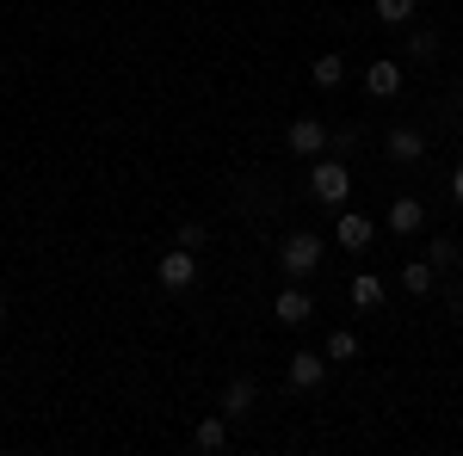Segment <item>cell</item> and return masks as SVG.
I'll return each mask as SVG.
<instances>
[{
    "label": "cell",
    "mask_w": 463,
    "mask_h": 456,
    "mask_svg": "<svg viewBox=\"0 0 463 456\" xmlns=\"http://www.w3.org/2000/svg\"><path fill=\"white\" fill-rule=\"evenodd\" d=\"M321 253H327V241H321L316 228H297V235H285V247H279V272H285L290 284H303V278H316V265H321Z\"/></svg>",
    "instance_id": "1"
},
{
    "label": "cell",
    "mask_w": 463,
    "mask_h": 456,
    "mask_svg": "<svg viewBox=\"0 0 463 456\" xmlns=\"http://www.w3.org/2000/svg\"><path fill=\"white\" fill-rule=\"evenodd\" d=\"M309 191H316V204H327V210H340V204L353 198V173H346V161H321V154H316V173H309Z\"/></svg>",
    "instance_id": "2"
},
{
    "label": "cell",
    "mask_w": 463,
    "mask_h": 456,
    "mask_svg": "<svg viewBox=\"0 0 463 456\" xmlns=\"http://www.w3.org/2000/svg\"><path fill=\"white\" fill-rule=\"evenodd\" d=\"M155 278H161V290H192V278H198V253H192V247H174V253H161Z\"/></svg>",
    "instance_id": "3"
},
{
    "label": "cell",
    "mask_w": 463,
    "mask_h": 456,
    "mask_svg": "<svg viewBox=\"0 0 463 456\" xmlns=\"http://www.w3.org/2000/svg\"><path fill=\"white\" fill-rule=\"evenodd\" d=\"M285 142H290V154H303V161H316L321 148H327V124H321V117H290Z\"/></svg>",
    "instance_id": "4"
},
{
    "label": "cell",
    "mask_w": 463,
    "mask_h": 456,
    "mask_svg": "<svg viewBox=\"0 0 463 456\" xmlns=\"http://www.w3.org/2000/svg\"><path fill=\"white\" fill-rule=\"evenodd\" d=\"M272 315L285 321V327H303V321L316 315V296H309L303 284H290V290H279V296H272Z\"/></svg>",
    "instance_id": "5"
},
{
    "label": "cell",
    "mask_w": 463,
    "mask_h": 456,
    "mask_svg": "<svg viewBox=\"0 0 463 456\" xmlns=\"http://www.w3.org/2000/svg\"><path fill=\"white\" fill-rule=\"evenodd\" d=\"M383 228H390V235H402V241H408V235H420V228H427V210H420V198H395L390 216H383Z\"/></svg>",
    "instance_id": "6"
},
{
    "label": "cell",
    "mask_w": 463,
    "mask_h": 456,
    "mask_svg": "<svg viewBox=\"0 0 463 456\" xmlns=\"http://www.w3.org/2000/svg\"><path fill=\"white\" fill-rule=\"evenodd\" d=\"M334 241L346 247V253H364V247L377 241V222H371V216H340V222H334Z\"/></svg>",
    "instance_id": "7"
},
{
    "label": "cell",
    "mask_w": 463,
    "mask_h": 456,
    "mask_svg": "<svg viewBox=\"0 0 463 456\" xmlns=\"http://www.w3.org/2000/svg\"><path fill=\"white\" fill-rule=\"evenodd\" d=\"M321 377H327V351H297V358H290V370H285V383L290 388H321Z\"/></svg>",
    "instance_id": "8"
},
{
    "label": "cell",
    "mask_w": 463,
    "mask_h": 456,
    "mask_svg": "<svg viewBox=\"0 0 463 456\" xmlns=\"http://www.w3.org/2000/svg\"><path fill=\"white\" fill-rule=\"evenodd\" d=\"M364 93L371 99H395L402 93V62H371L364 69Z\"/></svg>",
    "instance_id": "9"
},
{
    "label": "cell",
    "mask_w": 463,
    "mask_h": 456,
    "mask_svg": "<svg viewBox=\"0 0 463 456\" xmlns=\"http://www.w3.org/2000/svg\"><path fill=\"white\" fill-rule=\"evenodd\" d=\"M253 401H260V388H253V377H235V383L222 388V414H229V420H241V414H253Z\"/></svg>",
    "instance_id": "10"
},
{
    "label": "cell",
    "mask_w": 463,
    "mask_h": 456,
    "mask_svg": "<svg viewBox=\"0 0 463 456\" xmlns=\"http://www.w3.org/2000/svg\"><path fill=\"white\" fill-rule=\"evenodd\" d=\"M420 154H427V136H420V130H408V124H395V130H390V161L408 167V161H420Z\"/></svg>",
    "instance_id": "11"
},
{
    "label": "cell",
    "mask_w": 463,
    "mask_h": 456,
    "mask_svg": "<svg viewBox=\"0 0 463 456\" xmlns=\"http://www.w3.org/2000/svg\"><path fill=\"white\" fill-rule=\"evenodd\" d=\"M346 296H353V309H383V278H377V272H358V278L346 284Z\"/></svg>",
    "instance_id": "12"
},
{
    "label": "cell",
    "mask_w": 463,
    "mask_h": 456,
    "mask_svg": "<svg viewBox=\"0 0 463 456\" xmlns=\"http://www.w3.org/2000/svg\"><path fill=\"white\" fill-rule=\"evenodd\" d=\"M402 290H408V296H427L432 290V259H408V265H402Z\"/></svg>",
    "instance_id": "13"
},
{
    "label": "cell",
    "mask_w": 463,
    "mask_h": 456,
    "mask_svg": "<svg viewBox=\"0 0 463 456\" xmlns=\"http://www.w3.org/2000/svg\"><path fill=\"white\" fill-rule=\"evenodd\" d=\"M222 444H229V414L198 420V451H222Z\"/></svg>",
    "instance_id": "14"
},
{
    "label": "cell",
    "mask_w": 463,
    "mask_h": 456,
    "mask_svg": "<svg viewBox=\"0 0 463 456\" xmlns=\"http://www.w3.org/2000/svg\"><path fill=\"white\" fill-rule=\"evenodd\" d=\"M414 6L420 0H377V19L383 25H414Z\"/></svg>",
    "instance_id": "15"
},
{
    "label": "cell",
    "mask_w": 463,
    "mask_h": 456,
    "mask_svg": "<svg viewBox=\"0 0 463 456\" xmlns=\"http://www.w3.org/2000/svg\"><path fill=\"white\" fill-rule=\"evenodd\" d=\"M346 358H358V333H327V364H346Z\"/></svg>",
    "instance_id": "16"
},
{
    "label": "cell",
    "mask_w": 463,
    "mask_h": 456,
    "mask_svg": "<svg viewBox=\"0 0 463 456\" xmlns=\"http://www.w3.org/2000/svg\"><path fill=\"white\" fill-rule=\"evenodd\" d=\"M439 56V32H408V62H432Z\"/></svg>",
    "instance_id": "17"
},
{
    "label": "cell",
    "mask_w": 463,
    "mask_h": 456,
    "mask_svg": "<svg viewBox=\"0 0 463 456\" xmlns=\"http://www.w3.org/2000/svg\"><path fill=\"white\" fill-rule=\"evenodd\" d=\"M316 87H340V80H346V62H340V56H316Z\"/></svg>",
    "instance_id": "18"
},
{
    "label": "cell",
    "mask_w": 463,
    "mask_h": 456,
    "mask_svg": "<svg viewBox=\"0 0 463 456\" xmlns=\"http://www.w3.org/2000/svg\"><path fill=\"white\" fill-rule=\"evenodd\" d=\"M427 259H432V272H439V265H458V241H451V235H439V241L427 247Z\"/></svg>",
    "instance_id": "19"
},
{
    "label": "cell",
    "mask_w": 463,
    "mask_h": 456,
    "mask_svg": "<svg viewBox=\"0 0 463 456\" xmlns=\"http://www.w3.org/2000/svg\"><path fill=\"white\" fill-rule=\"evenodd\" d=\"M204 241H211V228H204V222H179V247H192V253H198Z\"/></svg>",
    "instance_id": "20"
},
{
    "label": "cell",
    "mask_w": 463,
    "mask_h": 456,
    "mask_svg": "<svg viewBox=\"0 0 463 456\" xmlns=\"http://www.w3.org/2000/svg\"><path fill=\"white\" fill-rule=\"evenodd\" d=\"M451 198H458V210H463V161H458V173H451Z\"/></svg>",
    "instance_id": "21"
},
{
    "label": "cell",
    "mask_w": 463,
    "mask_h": 456,
    "mask_svg": "<svg viewBox=\"0 0 463 456\" xmlns=\"http://www.w3.org/2000/svg\"><path fill=\"white\" fill-rule=\"evenodd\" d=\"M0 327H6V302H0Z\"/></svg>",
    "instance_id": "22"
}]
</instances>
